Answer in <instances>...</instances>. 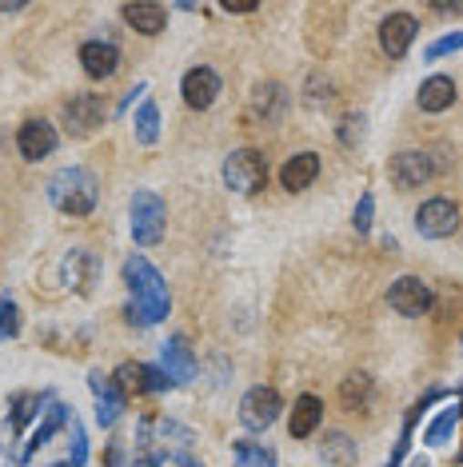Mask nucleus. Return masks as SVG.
Returning <instances> with one entry per match:
<instances>
[{
  "mask_svg": "<svg viewBox=\"0 0 463 467\" xmlns=\"http://www.w3.org/2000/svg\"><path fill=\"white\" fill-rule=\"evenodd\" d=\"M124 284H129V292H132L129 324H136V327L160 324L168 316V307H172V296H168L164 275L152 268L149 256H129L124 260Z\"/></svg>",
  "mask_w": 463,
  "mask_h": 467,
  "instance_id": "nucleus-1",
  "label": "nucleus"
},
{
  "mask_svg": "<svg viewBox=\"0 0 463 467\" xmlns=\"http://www.w3.org/2000/svg\"><path fill=\"white\" fill-rule=\"evenodd\" d=\"M48 200H52V208L57 212L80 220V216H88V212L97 208L100 184H97V176H92L88 168H60V172L48 176Z\"/></svg>",
  "mask_w": 463,
  "mask_h": 467,
  "instance_id": "nucleus-2",
  "label": "nucleus"
},
{
  "mask_svg": "<svg viewBox=\"0 0 463 467\" xmlns=\"http://www.w3.org/2000/svg\"><path fill=\"white\" fill-rule=\"evenodd\" d=\"M132 240L140 244V248H152V244H160L164 236V224H168V208H164V200L149 192V188H140V192L132 196Z\"/></svg>",
  "mask_w": 463,
  "mask_h": 467,
  "instance_id": "nucleus-3",
  "label": "nucleus"
},
{
  "mask_svg": "<svg viewBox=\"0 0 463 467\" xmlns=\"http://www.w3.org/2000/svg\"><path fill=\"white\" fill-rule=\"evenodd\" d=\"M224 184L240 196H256L268 184V161L256 148H240L224 161Z\"/></svg>",
  "mask_w": 463,
  "mask_h": 467,
  "instance_id": "nucleus-4",
  "label": "nucleus"
},
{
  "mask_svg": "<svg viewBox=\"0 0 463 467\" xmlns=\"http://www.w3.org/2000/svg\"><path fill=\"white\" fill-rule=\"evenodd\" d=\"M416 228H419V236H427V240H448V236H456V228H459V208L451 204L448 196H436V200H424L416 212Z\"/></svg>",
  "mask_w": 463,
  "mask_h": 467,
  "instance_id": "nucleus-5",
  "label": "nucleus"
},
{
  "mask_svg": "<svg viewBox=\"0 0 463 467\" xmlns=\"http://www.w3.org/2000/svg\"><path fill=\"white\" fill-rule=\"evenodd\" d=\"M65 129L68 136H77V140H88L92 132L104 124V116H108V109H104V100L100 97H92V92H80V97H72L65 104Z\"/></svg>",
  "mask_w": 463,
  "mask_h": 467,
  "instance_id": "nucleus-6",
  "label": "nucleus"
},
{
  "mask_svg": "<svg viewBox=\"0 0 463 467\" xmlns=\"http://www.w3.org/2000/svg\"><path fill=\"white\" fill-rule=\"evenodd\" d=\"M280 411H283V400L276 388H252L248 396L240 400V423L252 431L272 428V423L280 420Z\"/></svg>",
  "mask_w": 463,
  "mask_h": 467,
  "instance_id": "nucleus-7",
  "label": "nucleus"
},
{
  "mask_svg": "<svg viewBox=\"0 0 463 467\" xmlns=\"http://www.w3.org/2000/svg\"><path fill=\"white\" fill-rule=\"evenodd\" d=\"M387 304H392L399 316H407V320H419V316L431 312V288L419 275H399L392 288H387Z\"/></svg>",
  "mask_w": 463,
  "mask_h": 467,
  "instance_id": "nucleus-8",
  "label": "nucleus"
},
{
  "mask_svg": "<svg viewBox=\"0 0 463 467\" xmlns=\"http://www.w3.org/2000/svg\"><path fill=\"white\" fill-rule=\"evenodd\" d=\"M112 379L124 396H152V391L172 388V379L164 376V368H149V364H120L112 371Z\"/></svg>",
  "mask_w": 463,
  "mask_h": 467,
  "instance_id": "nucleus-9",
  "label": "nucleus"
},
{
  "mask_svg": "<svg viewBox=\"0 0 463 467\" xmlns=\"http://www.w3.org/2000/svg\"><path fill=\"white\" fill-rule=\"evenodd\" d=\"M180 92H184V104H188L192 112L212 109L216 97H220V77H216V68H208V65L188 68L184 80H180Z\"/></svg>",
  "mask_w": 463,
  "mask_h": 467,
  "instance_id": "nucleus-10",
  "label": "nucleus"
},
{
  "mask_svg": "<svg viewBox=\"0 0 463 467\" xmlns=\"http://www.w3.org/2000/svg\"><path fill=\"white\" fill-rule=\"evenodd\" d=\"M416 33H419V20L412 13H392V16L380 20V48L392 60H399V57H407V48H412Z\"/></svg>",
  "mask_w": 463,
  "mask_h": 467,
  "instance_id": "nucleus-11",
  "label": "nucleus"
},
{
  "mask_svg": "<svg viewBox=\"0 0 463 467\" xmlns=\"http://www.w3.org/2000/svg\"><path fill=\"white\" fill-rule=\"evenodd\" d=\"M88 388H92V396H97V423L100 428H112L124 411V391L116 388V379L104 376V371H88Z\"/></svg>",
  "mask_w": 463,
  "mask_h": 467,
  "instance_id": "nucleus-12",
  "label": "nucleus"
},
{
  "mask_svg": "<svg viewBox=\"0 0 463 467\" xmlns=\"http://www.w3.org/2000/svg\"><path fill=\"white\" fill-rule=\"evenodd\" d=\"M57 129H52L48 120H25L16 132V148L25 161H40V156H52V148H57Z\"/></svg>",
  "mask_w": 463,
  "mask_h": 467,
  "instance_id": "nucleus-13",
  "label": "nucleus"
},
{
  "mask_svg": "<svg viewBox=\"0 0 463 467\" xmlns=\"http://www.w3.org/2000/svg\"><path fill=\"white\" fill-rule=\"evenodd\" d=\"M97 272H100V264L97 256H92L88 248H72L65 264H60V275H65V284L72 292H80V296H88L92 292V284H97Z\"/></svg>",
  "mask_w": 463,
  "mask_h": 467,
  "instance_id": "nucleus-14",
  "label": "nucleus"
},
{
  "mask_svg": "<svg viewBox=\"0 0 463 467\" xmlns=\"http://www.w3.org/2000/svg\"><path fill=\"white\" fill-rule=\"evenodd\" d=\"M160 356H164V376L172 379V384H192L196 379V356H192V348H188L184 336L168 339L160 348Z\"/></svg>",
  "mask_w": 463,
  "mask_h": 467,
  "instance_id": "nucleus-15",
  "label": "nucleus"
},
{
  "mask_svg": "<svg viewBox=\"0 0 463 467\" xmlns=\"http://www.w3.org/2000/svg\"><path fill=\"white\" fill-rule=\"evenodd\" d=\"M80 68L92 80H108L120 68V48L108 45V40H88V45H80Z\"/></svg>",
  "mask_w": 463,
  "mask_h": 467,
  "instance_id": "nucleus-16",
  "label": "nucleus"
},
{
  "mask_svg": "<svg viewBox=\"0 0 463 467\" xmlns=\"http://www.w3.org/2000/svg\"><path fill=\"white\" fill-rule=\"evenodd\" d=\"M431 156L427 152H399L392 161V184L396 188H419L431 180Z\"/></svg>",
  "mask_w": 463,
  "mask_h": 467,
  "instance_id": "nucleus-17",
  "label": "nucleus"
},
{
  "mask_svg": "<svg viewBox=\"0 0 463 467\" xmlns=\"http://www.w3.org/2000/svg\"><path fill=\"white\" fill-rule=\"evenodd\" d=\"M68 420H72V416H68V408H65V403H48V408H45V420L36 423L33 440H28L25 448L16 451V460H33V455H36L40 448H45V443L52 440V435H57L60 428H68Z\"/></svg>",
  "mask_w": 463,
  "mask_h": 467,
  "instance_id": "nucleus-18",
  "label": "nucleus"
},
{
  "mask_svg": "<svg viewBox=\"0 0 463 467\" xmlns=\"http://www.w3.org/2000/svg\"><path fill=\"white\" fill-rule=\"evenodd\" d=\"M124 20L136 28L140 36H156V33H164V25H168V8L164 5H152V0H136V5H124L120 8Z\"/></svg>",
  "mask_w": 463,
  "mask_h": 467,
  "instance_id": "nucleus-19",
  "label": "nucleus"
},
{
  "mask_svg": "<svg viewBox=\"0 0 463 467\" xmlns=\"http://www.w3.org/2000/svg\"><path fill=\"white\" fill-rule=\"evenodd\" d=\"M283 109H288V88H283V84H276V80L256 84V92H252V116L272 124L283 116Z\"/></svg>",
  "mask_w": 463,
  "mask_h": 467,
  "instance_id": "nucleus-20",
  "label": "nucleus"
},
{
  "mask_svg": "<svg viewBox=\"0 0 463 467\" xmlns=\"http://www.w3.org/2000/svg\"><path fill=\"white\" fill-rule=\"evenodd\" d=\"M315 176H320V156L315 152H296L288 164L280 168V184L288 188V192H304Z\"/></svg>",
  "mask_w": 463,
  "mask_h": 467,
  "instance_id": "nucleus-21",
  "label": "nucleus"
},
{
  "mask_svg": "<svg viewBox=\"0 0 463 467\" xmlns=\"http://www.w3.org/2000/svg\"><path fill=\"white\" fill-rule=\"evenodd\" d=\"M52 403V396L48 391H16L13 400H8V411H13V416H8V431H25L28 423H33V416L40 408H48Z\"/></svg>",
  "mask_w": 463,
  "mask_h": 467,
  "instance_id": "nucleus-22",
  "label": "nucleus"
},
{
  "mask_svg": "<svg viewBox=\"0 0 463 467\" xmlns=\"http://www.w3.org/2000/svg\"><path fill=\"white\" fill-rule=\"evenodd\" d=\"M419 109L424 112H448L456 104V80L451 77H427L419 84Z\"/></svg>",
  "mask_w": 463,
  "mask_h": 467,
  "instance_id": "nucleus-23",
  "label": "nucleus"
},
{
  "mask_svg": "<svg viewBox=\"0 0 463 467\" xmlns=\"http://www.w3.org/2000/svg\"><path fill=\"white\" fill-rule=\"evenodd\" d=\"M320 420H324V403L315 396H300L296 408H292V420H288L292 440H308V435L320 428Z\"/></svg>",
  "mask_w": 463,
  "mask_h": 467,
  "instance_id": "nucleus-24",
  "label": "nucleus"
},
{
  "mask_svg": "<svg viewBox=\"0 0 463 467\" xmlns=\"http://www.w3.org/2000/svg\"><path fill=\"white\" fill-rule=\"evenodd\" d=\"M324 463H332V467H352L355 463V443H352V435L347 431H328V440H324Z\"/></svg>",
  "mask_w": 463,
  "mask_h": 467,
  "instance_id": "nucleus-25",
  "label": "nucleus"
},
{
  "mask_svg": "<svg viewBox=\"0 0 463 467\" xmlns=\"http://www.w3.org/2000/svg\"><path fill=\"white\" fill-rule=\"evenodd\" d=\"M132 132H136V144H144V148L160 140V109H156L152 100H144V104H140V112H136Z\"/></svg>",
  "mask_w": 463,
  "mask_h": 467,
  "instance_id": "nucleus-26",
  "label": "nucleus"
},
{
  "mask_svg": "<svg viewBox=\"0 0 463 467\" xmlns=\"http://www.w3.org/2000/svg\"><path fill=\"white\" fill-rule=\"evenodd\" d=\"M340 400H344V408H364L367 400H372V376H364V371H352V376L340 384Z\"/></svg>",
  "mask_w": 463,
  "mask_h": 467,
  "instance_id": "nucleus-27",
  "label": "nucleus"
},
{
  "mask_svg": "<svg viewBox=\"0 0 463 467\" xmlns=\"http://www.w3.org/2000/svg\"><path fill=\"white\" fill-rule=\"evenodd\" d=\"M236 467H276V451H268L264 443L252 440H236Z\"/></svg>",
  "mask_w": 463,
  "mask_h": 467,
  "instance_id": "nucleus-28",
  "label": "nucleus"
},
{
  "mask_svg": "<svg viewBox=\"0 0 463 467\" xmlns=\"http://www.w3.org/2000/svg\"><path fill=\"white\" fill-rule=\"evenodd\" d=\"M456 420H459V408H456V403L439 411V416L431 420V428L424 431V443H427V448H439V443H448L451 431H456Z\"/></svg>",
  "mask_w": 463,
  "mask_h": 467,
  "instance_id": "nucleus-29",
  "label": "nucleus"
},
{
  "mask_svg": "<svg viewBox=\"0 0 463 467\" xmlns=\"http://www.w3.org/2000/svg\"><path fill=\"white\" fill-rule=\"evenodd\" d=\"M16 332H20V307L8 300H0V339H16Z\"/></svg>",
  "mask_w": 463,
  "mask_h": 467,
  "instance_id": "nucleus-30",
  "label": "nucleus"
},
{
  "mask_svg": "<svg viewBox=\"0 0 463 467\" xmlns=\"http://www.w3.org/2000/svg\"><path fill=\"white\" fill-rule=\"evenodd\" d=\"M459 48H463V28H459V33H448V36L431 40V45L424 48V57L427 60H439V57H448V52H459Z\"/></svg>",
  "mask_w": 463,
  "mask_h": 467,
  "instance_id": "nucleus-31",
  "label": "nucleus"
},
{
  "mask_svg": "<svg viewBox=\"0 0 463 467\" xmlns=\"http://www.w3.org/2000/svg\"><path fill=\"white\" fill-rule=\"evenodd\" d=\"M372 216H376V196L372 192H364L360 196V204H355V212H352V224H355V232H372Z\"/></svg>",
  "mask_w": 463,
  "mask_h": 467,
  "instance_id": "nucleus-32",
  "label": "nucleus"
},
{
  "mask_svg": "<svg viewBox=\"0 0 463 467\" xmlns=\"http://www.w3.org/2000/svg\"><path fill=\"white\" fill-rule=\"evenodd\" d=\"M340 140L347 148H360V140H364V116H344V120H340Z\"/></svg>",
  "mask_w": 463,
  "mask_h": 467,
  "instance_id": "nucleus-33",
  "label": "nucleus"
},
{
  "mask_svg": "<svg viewBox=\"0 0 463 467\" xmlns=\"http://www.w3.org/2000/svg\"><path fill=\"white\" fill-rule=\"evenodd\" d=\"M84 460H88V440H84V428L77 420H72V463L84 467Z\"/></svg>",
  "mask_w": 463,
  "mask_h": 467,
  "instance_id": "nucleus-34",
  "label": "nucleus"
},
{
  "mask_svg": "<svg viewBox=\"0 0 463 467\" xmlns=\"http://www.w3.org/2000/svg\"><path fill=\"white\" fill-rule=\"evenodd\" d=\"M224 13H256V5H252V0H228Z\"/></svg>",
  "mask_w": 463,
  "mask_h": 467,
  "instance_id": "nucleus-35",
  "label": "nucleus"
},
{
  "mask_svg": "<svg viewBox=\"0 0 463 467\" xmlns=\"http://www.w3.org/2000/svg\"><path fill=\"white\" fill-rule=\"evenodd\" d=\"M140 92H149V84H136V88L129 92V97H124V104H120V112H124V109H132V104H136V97H140Z\"/></svg>",
  "mask_w": 463,
  "mask_h": 467,
  "instance_id": "nucleus-36",
  "label": "nucleus"
},
{
  "mask_svg": "<svg viewBox=\"0 0 463 467\" xmlns=\"http://www.w3.org/2000/svg\"><path fill=\"white\" fill-rule=\"evenodd\" d=\"M172 463H176V467H204V463H196V460H192V455H176V460H172Z\"/></svg>",
  "mask_w": 463,
  "mask_h": 467,
  "instance_id": "nucleus-37",
  "label": "nucleus"
},
{
  "mask_svg": "<svg viewBox=\"0 0 463 467\" xmlns=\"http://www.w3.org/2000/svg\"><path fill=\"white\" fill-rule=\"evenodd\" d=\"M456 408H459V416H463V391H459V400H456Z\"/></svg>",
  "mask_w": 463,
  "mask_h": 467,
  "instance_id": "nucleus-38",
  "label": "nucleus"
},
{
  "mask_svg": "<svg viewBox=\"0 0 463 467\" xmlns=\"http://www.w3.org/2000/svg\"><path fill=\"white\" fill-rule=\"evenodd\" d=\"M412 467H427V460H412Z\"/></svg>",
  "mask_w": 463,
  "mask_h": 467,
  "instance_id": "nucleus-39",
  "label": "nucleus"
},
{
  "mask_svg": "<svg viewBox=\"0 0 463 467\" xmlns=\"http://www.w3.org/2000/svg\"><path fill=\"white\" fill-rule=\"evenodd\" d=\"M456 460H459V463H463V448H459V455H456Z\"/></svg>",
  "mask_w": 463,
  "mask_h": 467,
  "instance_id": "nucleus-40",
  "label": "nucleus"
}]
</instances>
